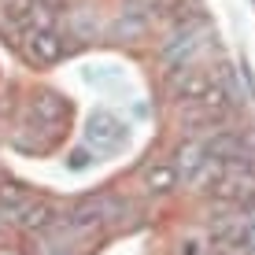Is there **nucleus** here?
Here are the masks:
<instances>
[{
  "instance_id": "nucleus-10",
  "label": "nucleus",
  "mask_w": 255,
  "mask_h": 255,
  "mask_svg": "<svg viewBox=\"0 0 255 255\" xmlns=\"http://www.w3.org/2000/svg\"><path fill=\"white\" fill-rule=\"evenodd\" d=\"M89 148H78V152H70V170H85L89 166Z\"/></svg>"
},
{
  "instance_id": "nucleus-9",
  "label": "nucleus",
  "mask_w": 255,
  "mask_h": 255,
  "mask_svg": "<svg viewBox=\"0 0 255 255\" xmlns=\"http://www.w3.org/2000/svg\"><path fill=\"white\" fill-rule=\"evenodd\" d=\"M237 252L255 255V211H244L241 215V241H237Z\"/></svg>"
},
{
  "instance_id": "nucleus-4",
  "label": "nucleus",
  "mask_w": 255,
  "mask_h": 255,
  "mask_svg": "<svg viewBox=\"0 0 255 255\" xmlns=\"http://www.w3.org/2000/svg\"><path fill=\"white\" fill-rule=\"evenodd\" d=\"M63 226L70 233H89L96 226H104V196H85L78 204H70L63 215Z\"/></svg>"
},
{
  "instance_id": "nucleus-2",
  "label": "nucleus",
  "mask_w": 255,
  "mask_h": 255,
  "mask_svg": "<svg viewBox=\"0 0 255 255\" xmlns=\"http://www.w3.org/2000/svg\"><path fill=\"white\" fill-rule=\"evenodd\" d=\"M26 52H30V59H37V63H59L67 52V41L63 33L56 30V26H30V33H26Z\"/></svg>"
},
{
  "instance_id": "nucleus-13",
  "label": "nucleus",
  "mask_w": 255,
  "mask_h": 255,
  "mask_svg": "<svg viewBox=\"0 0 255 255\" xmlns=\"http://www.w3.org/2000/svg\"><path fill=\"white\" fill-rule=\"evenodd\" d=\"M211 255H241V252H233V248H215Z\"/></svg>"
},
{
  "instance_id": "nucleus-12",
  "label": "nucleus",
  "mask_w": 255,
  "mask_h": 255,
  "mask_svg": "<svg viewBox=\"0 0 255 255\" xmlns=\"http://www.w3.org/2000/svg\"><path fill=\"white\" fill-rule=\"evenodd\" d=\"M45 255H78V252H70V248H48Z\"/></svg>"
},
{
  "instance_id": "nucleus-8",
  "label": "nucleus",
  "mask_w": 255,
  "mask_h": 255,
  "mask_svg": "<svg viewBox=\"0 0 255 255\" xmlns=\"http://www.w3.org/2000/svg\"><path fill=\"white\" fill-rule=\"evenodd\" d=\"M37 11H41L37 0H4V15L19 26H33L37 22Z\"/></svg>"
},
{
  "instance_id": "nucleus-6",
  "label": "nucleus",
  "mask_w": 255,
  "mask_h": 255,
  "mask_svg": "<svg viewBox=\"0 0 255 255\" xmlns=\"http://www.w3.org/2000/svg\"><path fill=\"white\" fill-rule=\"evenodd\" d=\"M174 170H178V178H185V181H192L196 178L200 170H204V163L211 159V155L204 152V144H200V140H185V144L178 148V152H174Z\"/></svg>"
},
{
  "instance_id": "nucleus-1",
  "label": "nucleus",
  "mask_w": 255,
  "mask_h": 255,
  "mask_svg": "<svg viewBox=\"0 0 255 255\" xmlns=\"http://www.w3.org/2000/svg\"><path fill=\"white\" fill-rule=\"evenodd\" d=\"M129 129L122 126V119H115L111 111H96L89 119V129H85V144H89L93 155H108V152H119L126 144Z\"/></svg>"
},
{
  "instance_id": "nucleus-11",
  "label": "nucleus",
  "mask_w": 255,
  "mask_h": 255,
  "mask_svg": "<svg viewBox=\"0 0 255 255\" xmlns=\"http://www.w3.org/2000/svg\"><path fill=\"white\" fill-rule=\"evenodd\" d=\"M174 255H200V241H196V237L181 241V244H178V252H174Z\"/></svg>"
},
{
  "instance_id": "nucleus-3",
  "label": "nucleus",
  "mask_w": 255,
  "mask_h": 255,
  "mask_svg": "<svg viewBox=\"0 0 255 255\" xmlns=\"http://www.w3.org/2000/svg\"><path fill=\"white\" fill-rule=\"evenodd\" d=\"M56 222H59V215H56V207H52L48 200H26L11 215V226H19L22 233H48Z\"/></svg>"
},
{
  "instance_id": "nucleus-7",
  "label": "nucleus",
  "mask_w": 255,
  "mask_h": 255,
  "mask_svg": "<svg viewBox=\"0 0 255 255\" xmlns=\"http://www.w3.org/2000/svg\"><path fill=\"white\" fill-rule=\"evenodd\" d=\"M33 115H37L41 122L59 126V122L67 119V100H59L56 93H41V96H33Z\"/></svg>"
},
{
  "instance_id": "nucleus-5",
  "label": "nucleus",
  "mask_w": 255,
  "mask_h": 255,
  "mask_svg": "<svg viewBox=\"0 0 255 255\" xmlns=\"http://www.w3.org/2000/svg\"><path fill=\"white\" fill-rule=\"evenodd\" d=\"M140 185H144L148 196H170V192L181 185V178H178V170H174V163L155 159V163H148L144 170H140Z\"/></svg>"
}]
</instances>
